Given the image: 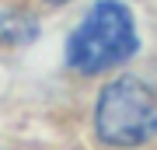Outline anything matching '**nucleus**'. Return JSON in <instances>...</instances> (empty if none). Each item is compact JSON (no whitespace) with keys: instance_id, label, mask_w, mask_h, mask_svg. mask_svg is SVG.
I'll return each mask as SVG.
<instances>
[{"instance_id":"obj_1","label":"nucleus","mask_w":157,"mask_h":150,"mask_svg":"<svg viewBox=\"0 0 157 150\" xmlns=\"http://www.w3.org/2000/svg\"><path fill=\"white\" fill-rule=\"evenodd\" d=\"M136 52V28L133 17L119 0H101L87 11V17L70 35L67 60L80 73H101L119 67Z\"/></svg>"},{"instance_id":"obj_2","label":"nucleus","mask_w":157,"mask_h":150,"mask_svg":"<svg viewBox=\"0 0 157 150\" xmlns=\"http://www.w3.org/2000/svg\"><path fill=\"white\" fill-rule=\"evenodd\" d=\"M94 129L112 147H136L157 133V94L136 77L112 80L98 98Z\"/></svg>"},{"instance_id":"obj_3","label":"nucleus","mask_w":157,"mask_h":150,"mask_svg":"<svg viewBox=\"0 0 157 150\" xmlns=\"http://www.w3.org/2000/svg\"><path fill=\"white\" fill-rule=\"evenodd\" d=\"M35 35H39V21L35 17L0 11V45H21V42H32Z\"/></svg>"},{"instance_id":"obj_4","label":"nucleus","mask_w":157,"mask_h":150,"mask_svg":"<svg viewBox=\"0 0 157 150\" xmlns=\"http://www.w3.org/2000/svg\"><path fill=\"white\" fill-rule=\"evenodd\" d=\"M52 4H63V0H52Z\"/></svg>"}]
</instances>
